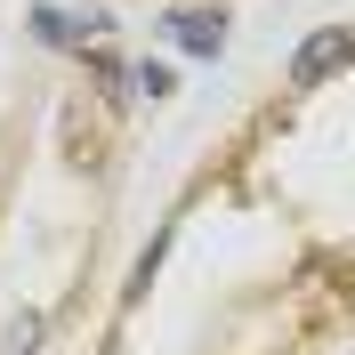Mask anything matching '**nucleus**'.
Returning a JSON list of instances; mask_svg holds the SVG:
<instances>
[{
	"mask_svg": "<svg viewBox=\"0 0 355 355\" xmlns=\"http://www.w3.org/2000/svg\"><path fill=\"white\" fill-rule=\"evenodd\" d=\"M162 33H170V49H186V57H210V65H218V49H226V8H170V17H162Z\"/></svg>",
	"mask_w": 355,
	"mask_h": 355,
	"instance_id": "3",
	"label": "nucleus"
},
{
	"mask_svg": "<svg viewBox=\"0 0 355 355\" xmlns=\"http://www.w3.org/2000/svg\"><path fill=\"white\" fill-rule=\"evenodd\" d=\"M130 73H137V97H154V105H162V97H178V73L154 65V57H146V65H130Z\"/></svg>",
	"mask_w": 355,
	"mask_h": 355,
	"instance_id": "4",
	"label": "nucleus"
},
{
	"mask_svg": "<svg viewBox=\"0 0 355 355\" xmlns=\"http://www.w3.org/2000/svg\"><path fill=\"white\" fill-rule=\"evenodd\" d=\"M105 33H113L105 8H49V0L33 8V41L41 49H81L89 57V41H105Z\"/></svg>",
	"mask_w": 355,
	"mask_h": 355,
	"instance_id": "2",
	"label": "nucleus"
},
{
	"mask_svg": "<svg viewBox=\"0 0 355 355\" xmlns=\"http://www.w3.org/2000/svg\"><path fill=\"white\" fill-rule=\"evenodd\" d=\"M8 355H41V315H17L8 323Z\"/></svg>",
	"mask_w": 355,
	"mask_h": 355,
	"instance_id": "5",
	"label": "nucleus"
},
{
	"mask_svg": "<svg viewBox=\"0 0 355 355\" xmlns=\"http://www.w3.org/2000/svg\"><path fill=\"white\" fill-rule=\"evenodd\" d=\"M331 73H355V33H347V24H323V33L299 41V57H291V89H323Z\"/></svg>",
	"mask_w": 355,
	"mask_h": 355,
	"instance_id": "1",
	"label": "nucleus"
}]
</instances>
